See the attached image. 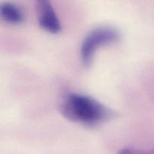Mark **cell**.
<instances>
[{"label": "cell", "instance_id": "8992f818", "mask_svg": "<svg viewBox=\"0 0 154 154\" xmlns=\"http://www.w3.org/2000/svg\"><path fill=\"white\" fill-rule=\"evenodd\" d=\"M149 152H150V154H154V149H152V150H149Z\"/></svg>", "mask_w": 154, "mask_h": 154}, {"label": "cell", "instance_id": "6da1fadb", "mask_svg": "<svg viewBox=\"0 0 154 154\" xmlns=\"http://www.w3.org/2000/svg\"><path fill=\"white\" fill-rule=\"evenodd\" d=\"M61 112L72 121L87 126H96L114 115L111 109L91 96L78 93L66 95L60 105Z\"/></svg>", "mask_w": 154, "mask_h": 154}, {"label": "cell", "instance_id": "7a4b0ae2", "mask_svg": "<svg viewBox=\"0 0 154 154\" xmlns=\"http://www.w3.org/2000/svg\"><path fill=\"white\" fill-rule=\"evenodd\" d=\"M120 36L118 30L111 26H104L92 29L84 37L81 46V57L84 64L89 66L100 47L115 43Z\"/></svg>", "mask_w": 154, "mask_h": 154}, {"label": "cell", "instance_id": "277c9868", "mask_svg": "<svg viewBox=\"0 0 154 154\" xmlns=\"http://www.w3.org/2000/svg\"><path fill=\"white\" fill-rule=\"evenodd\" d=\"M0 15L5 22L10 24H20L23 21V13L14 3L5 2L0 6Z\"/></svg>", "mask_w": 154, "mask_h": 154}, {"label": "cell", "instance_id": "5b68a950", "mask_svg": "<svg viewBox=\"0 0 154 154\" xmlns=\"http://www.w3.org/2000/svg\"><path fill=\"white\" fill-rule=\"evenodd\" d=\"M117 154H150L149 150H141L133 147H126L119 150Z\"/></svg>", "mask_w": 154, "mask_h": 154}, {"label": "cell", "instance_id": "3957f363", "mask_svg": "<svg viewBox=\"0 0 154 154\" xmlns=\"http://www.w3.org/2000/svg\"><path fill=\"white\" fill-rule=\"evenodd\" d=\"M36 9L38 23L44 30L51 34H57L61 31V23L55 10L49 1H38Z\"/></svg>", "mask_w": 154, "mask_h": 154}]
</instances>
